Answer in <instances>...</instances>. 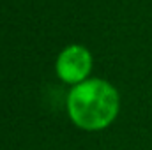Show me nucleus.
Here are the masks:
<instances>
[{
    "mask_svg": "<svg viewBox=\"0 0 152 150\" xmlns=\"http://www.w3.org/2000/svg\"><path fill=\"white\" fill-rule=\"evenodd\" d=\"M92 53L81 46V44H71L64 48L55 62V71L58 79H62L67 85H78L85 79H88L92 71Z\"/></svg>",
    "mask_w": 152,
    "mask_h": 150,
    "instance_id": "2",
    "label": "nucleus"
},
{
    "mask_svg": "<svg viewBox=\"0 0 152 150\" xmlns=\"http://www.w3.org/2000/svg\"><path fill=\"white\" fill-rule=\"evenodd\" d=\"M120 110V95L112 83L90 78L75 85L67 95V115L83 131H101L112 125Z\"/></svg>",
    "mask_w": 152,
    "mask_h": 150,
    "instance_id": "1",
    "label": "nucleus"
}]
</instances>
